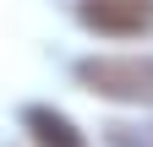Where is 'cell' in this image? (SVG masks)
Listing matches in <instances>:
<instances>
[{
  "label": "cell",
  "instance_id": "277c9868",
  "mask_svg": "<svg viewBox=\"0 0 153 147\" xmlns=\"http://www.w3.org/2000/svg\"><path fill=\"white\" fill-rule=\"evenodd\" d=\"M104 147H153V120H148V125L109 120V125H104Z\"/></svg>",
  "mask_w": 153,
  "mask_h": 147
},
{
  "label": "cell",
  "instance_id": "7a4b0ae2",
  "mask_svg": "<svg viewBox=\"0 0 153 147\" xmlns=\"http://www.w3.org/2000/svg\"><path fill=\"white\" fill-rule=\"evenodd\" d=\"M76 22L99 38H142L153 33V0H76Z\"/></svg>",
  "mask_w": 153,
  "mask_h": 147
},
{
  "label": "cell",
  "instance_id": "3957f363",
  "mask_svg": "<svg viewBox=\"0 0 153 147\" xmlns=\"http://www.w3.org/2000/svg\"><path fill=\"white\" fill-rule=\"evenodd\" d=\"M22 131L33 147H88V136L71 125V115H60L55 104H27L22 109Z\"/></svg>",
  "mask_w": 153,
  "mask_h": 147
},
{
  "label": "cell",
  "instance_id": "6da1fadb",
  "mask_svg": "<svg viewBox=\"0 0 153 147\" xmlns=\"http://www.w3.org/2000/svg\"><path fill=\"white\" fill-rule=\"evenodd\" d=\"M71 76L93 98L153 109V54H82L71 65Z\"/></svg>",
  "mask_w": 153,
  "mask_h": 147
}]
</instances>
